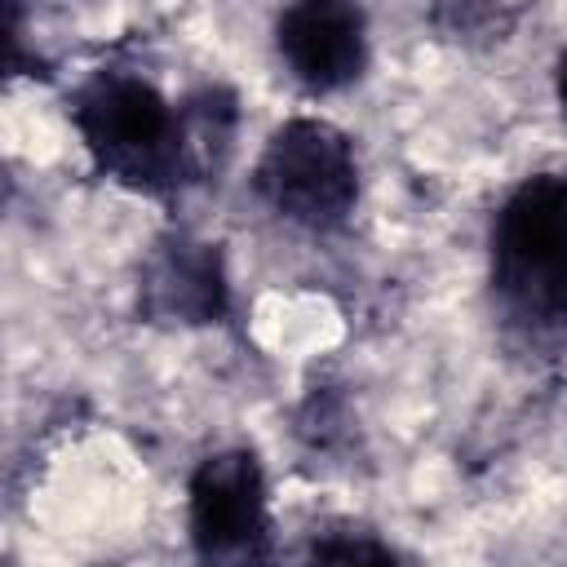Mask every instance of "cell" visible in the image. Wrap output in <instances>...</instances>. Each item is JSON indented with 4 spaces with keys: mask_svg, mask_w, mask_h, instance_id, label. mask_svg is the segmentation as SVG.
<instances>
[{
    "mask_svg": "<svg viewBox=\"0 0 567 567\" xmlns=\"http://www.w3.org/2000/svg\"><path fill=\"white\" fill-rule=\"evenodd\" d=\"M492 284L518 323H567V177H532L501 204Z\"/></svg>",
    "mask_w": 567,
    "mask_h": 567,
    "instance_id": "obj_1",
    "label": "cell"
},
{
    "mask_svg": "<svg viewBox=\"0 0 567 567\" xmlns=\"http://www.w3.org/2000/svg\"><path fill=\"white\" fill-rule=\"evenodd\" d=\"M75 128L93 159L133 186H177V106L128 71H102L75 93Z\"/></svg>",
    "mask_w": 567,
    "mask_h": 567,
    "instance_id": "obj_2",
    "label": "cell"
},
{
    "mask_svg": "<svg viewBox=\"0 0 567 567\" xmlns=\"http://www.w3.org/2000/svg\"><path fill=\"white\" fill-rule=\"evenodd\" d=\"M257 190L279 217L297 226H341L359 199V164L350 137L310 115L279 124L257 159Z\"/></svg>",
    "mask_w": 567,
    "mask_h": 567,
    "instance_id": "obj_3",
    "label": "cell"
},
{
    "mask_svg": "<svg viewBox=\"0 0 567 567\" xmlns=\"http://www.w3.org/2000/svg\"><path fill=\"white\" fill-rule=\"evenodd\" d=\"M186 527L204 567H270L266 474L252 452L226 447L195 465Z\"/></svg>",
    "mask_w": 567,
    "mask_h": 567,
    "instance_id": "obj_4",
    "label": "cell"
},
{
    "mask_svg": "<svg viewBox=\"0 0 567 567\" xmlns=\"http://www.w3.org/2000/svg\"><path fill=\"white\" fill-rule=\"evenodd\" d=\"M275 40H279V58L288 62L292 80H301L315 93L354 84L368 62L363 13L341 0H306V4L284 9Z\"/></svg>",
    "mask_w": 567,
    "mask_h": 567,
    "instance_id": "obj_5",
    "label": "cell"
},
{
    "mask_svg": "<svg viewBox=\"0 0 567 567\" xmlns=\"http://www.w3.org/2000/svg\"><path fill=\"white\" fill-rule=\"evenodd\" d=\"M142 310L155 323L199 328L226 310V266L208 239H168L142 266Z\"/></svg>",
    "mask_w": 567,
    "mask_h": 567,
    "instance_id": "obj_6",
    "label": "cell"
},
{
    "mask_svg": "<svg viewBox=\"0 0 567 567\" xmlns=\"http://www.w3.org/2000/svg\"><path fill=\"white\" fill-rule=\"evenodd\" d=\"M239 133V106L226 89H204L177 106V177L208 182L226 168Z\"/></svg>",
    "mask_w": 567,
    "mask_h": 567,
    "instance_id": "obj_7",
    "label": "cell"
},
{
    "mask_svg": "<svg viewBox=\"0 0 567 567\" xmlns=\"http://www.w3.org/2000/svg\"><path fill=\"white\" fill-rule=\"evenodd\" d=\"M306 567H399V558L372 532H328L310 545Z\"/></svg>",
    "mask_w": 567,
    "mask_h": 567,
    "instance_id": "obj_8",
    "label": "cell"
},
{
    "mask_svg": "<svg viewBox=\"0 0 567 567\" xmlns=\"http://www.w3.org/2000/svg\"><path fill=\"white\" fill-rule=\"evenodd\" d=\"M554 84H558V102H563V111H567V49H563V58H558V71H554Z\"/></svg>",
    "mask_w": 567,
    "mask_h": 567,
    "instance_id": "obj_9",
    "label": "cell"
}]
</instances>
